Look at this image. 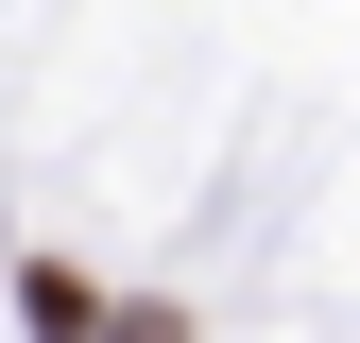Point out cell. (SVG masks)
Masks as SVG:
<instances>
[{
  "label": "cell",
  "instance_id": "obj_1",
  "mask_svg": "<svg viewBox=\"0 0 360 343\" xmlns=\"http://www.w3.org/2000/svg\"><path fill=\"white\" fill-rule=\"evenodd\" d=\"M18 326L34 343H103V292H86L69 257H34V275H18Z\"/></svg>",
  "mask_w": 360,
  "mask_h": 343
},
{
  "label": "cell",
  "instance_id": "obj_2",
  "mask_svg": "<svg viewBox=\"0 0 360 343\" xmlns=\"http://www.w3.org/2000/svg\"><path fill=\"white\" fill-rule=\"evenodd\" d=\"M103 343H189V326H172V309H103Z\"/></svg>",
  "mask_w": 360,
  "mask_h": 343
}]
</instances>
